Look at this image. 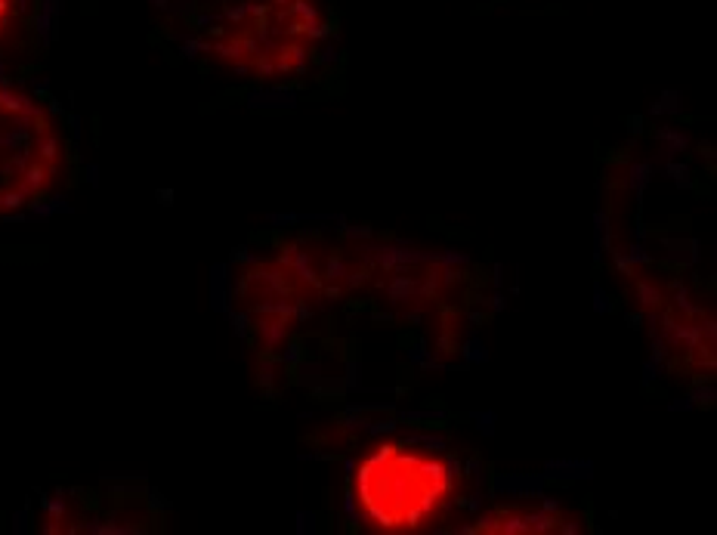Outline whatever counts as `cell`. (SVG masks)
Wrapping results in <instances>:
<instances>
[{
    "instance_id": "cell-1",
    "label": "cell",
    "mask_w": 717,
    "mask_h": 535,
    "mask_svg": "<svg viewBox=\"0 0 717 535\" xmlns=\"http://www.w3.org/2000/svg\"><path fill=\"white\" fill-rule=\"evenodd\" d=\"M334 34L328 0H214L198 47L229 75L291 84L325 62Z\"/></svg>"
},
{
    "instance_id": "cell-2",
    "label": "cell",
    "mask_w": 717,
    "mask_h": 535,
    "mask_svg": "<svg viewBox=\"0 0 717 535\" xmlns=\"http://www.w3.org/2000/svg\"><path fill=\"white\" fill-rule=\"evenodd\" d=\"M464 498L457 458L424 440H380L350 467L346 501L356 523L377 535L433 532Z\"/></svg>"
},
{
    "instance_id": "cell-3",
    "label": "cell",
    "mask_w": 717,
    "mask_h": 535,
    "mask_svg": "<svg viewBox=\"0 0 717 535\" xmlns=\"http://www.w3.org/2000/svg\"><path fill=\"white\" fill-rule=\"evenodd\" d=\"M68 168L71 149L56 109L31 87L0 78V217L56 198Z\"/></svg>"
},
{
    "instance_id": "cell-4",
    "label": "cell",
    "mask_w": 717,
    "mask_h": 535,
    "mask_svg": "<svg viewBox=\"0 0 717 535\" xmlns=\"http://www.w3.org/2000/svg\"><path fill=\"white\" fill-rule=\"evenodd\" d=\"M572 529H578V516L569 514L566 508L525 498L488 508L473 520L470 532H572Z\"/></svg>"
},
{
    "instance_id": "cell-5",
    "label": "cell",
    "mask_w": 717,
    "mask_h": 535,
    "mask_svg": "<svg viewBox=\"0 0 717 535\" xmlns=\"http://www.w3.org/2000/svg\"><path fill=\"white\" fill-rule=\"evenodd\" d=\"M34 0H0V59L12 53L28 34Z\"/></svg>"
}]
</instances>
